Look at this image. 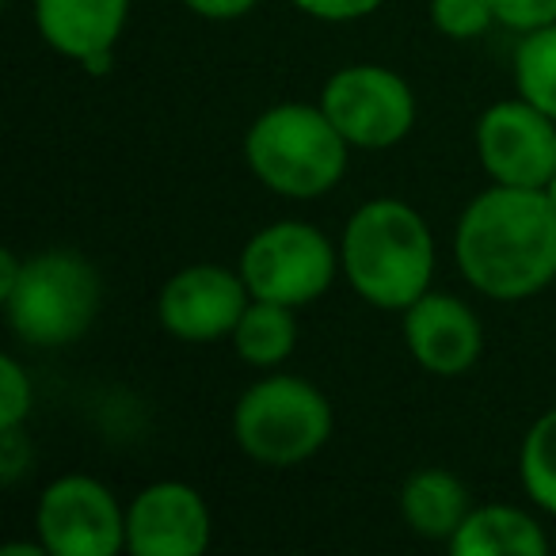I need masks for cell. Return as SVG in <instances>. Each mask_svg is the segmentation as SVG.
<instances>
[{"instance_id": "obj_14", "label": "cell", "mask_w": 556, "mask_h": 556, "mask_svg": "<svg viewBox=\"0 0 556 556\" xmlns=\"http://www.w3.org/2000/svg\"><path fill=\"white\" fill-rule=\"evenodd\" d=\"M469 510V488L442 465L416 469L401 488V518L424 541H446L450 545V538L462 530Z\"/></svg>"}, {"instance_id": "obj_13", "label": "cell", "mask_w": 556, "mask_h": 556, "mask_svg": "<svg viewBox=\"0 0 556 556\" xmlns=\"http://www.w3.org/2000/svg\"><path fill=\"white\" fill-rule=\"evenodd\" d=\"M130 20V0H35V27L54 54L85 65L115 54Z\"/></svg>"}, {"instance_id": "obj_7", "label": "cell", "mask_w": 556, "mask_h": 556, "mask_svg": "<svg viewBox=\"0 0 556 556\" xmlns=\"http://www.w3.org/2000/svg\"><path fill=\"white\" fill-rule=\"evenodd\" d=\"M317 103L351 149H393L416 126V96L389 65H343L325 80Z\"/></svg>"}, {"instance_id": "obj_2", "label": "cell", "mask_w": 556, "mask_h": 556, "mask_svg": "<svg viewBox=\"0 0 556 556\" xmlns=\"http://www.w3.org/2000/svg\"><path fill=\"white\" fill-rule=\"evenodd\" d=\"M340 275L366 305L404 313L431 290L434 237L427 217L401 199H370L348 217Z\"/></svg>"}, {"instance_id": "obj_5", "label": "cell", "mask_w": 556, "mask_h": 556, "mask_svg": "<svg viewBox=\"0 0 556 556\" xmlns=\"http://www.w3.org/2000/svg\"><path fill=\"white\" fill-rule=\"evenodd\" d=\"M0 302L27 348H70L100 313V270L73 248H47L24 260V275Z\"/></svg>"}, {"instance_id": "obj_21", "label": "cell", "mask_w": 556, "mask_h": 556, "mask_svg": "<svg viewBox=\"0 0 556 556\" xmlns=\"http://www.w3.org/2000/svg\"><path fill=\"white\" fill-rule=\"evenodd\" d=\"M492 4L495 20L518 35L556 24V0H492Z\"/></svg>"}, {"instance_id": "obj_18", "label": "cell", "mask_w": 556, "mask_h": 556, "mask_svg": "<svg viewBox=\"0 0 556 556\" xmlns=\"http://www.w3.org/2000/svg\"><path fill=\"white\" fill-rule=\"evenodd\" d=\"M515 88L522 100L556 118V24L526 31L515 50Z\"/></svg>"}, {"instance_id": "obj_16", "label": "cell", "mask_w": 556, "mask_h": 556, "mask_svg": "<svg viewBox=\"0 0 556 556\" xmlns=\"http://www.w3.org/2000/svg\"><path fill=\"white\" fill-rule=\"evenodd\" d=\"M294 313L298 309H290V305L267 302V298H252L229 336L240 363L255 366V370H275V366L287 363L298 348Z\"/></svg>"}, {"instance_id": "obj_10", "label": "cell", "mask_w": 556, "mask_h": 556, "mask_svg": "<svg viewBox=\"0 0 556 556\" xmlns=\"http://www.w3.org/2000/svg\"><path fill=\"white\" fill-rule=\"evenodd\" d=\"M252 302L244 275L222 263H191L176 270L156 294V320L179 343L229 340Z\"/></svg>"}, {"instance_id": "obj_17", "label": "cell", "mask_w": 556, "mask_h": 556, "mask_svg": "<svg viewBox=\"0 0 556 556\" xmlns=\"http://www.w3.org/2000/svg\"><path fill=\"white\" fill-rule=\"evenodd\" d=\"M518 480H522V492L533 500V507L556 518V408L541 412L530 424V431L522 434Z\"/></svg>"}, {"instance_id": "obj_23", "label": "cell", "mask_w": 556, "mask_h": 556, "mask_svg": "<svg viewBox=\"0 0 556 556\" xmlns=\"http://www.w3.org/2000/svg\"><path fill=\"white\" fill-rule=\"evenodd\" d=\"M31 469V439L24 427H0V484L12 488Z\"/></svg>"}, {"instance_id": "obj_19", "label": "cell", "mask_w": 556, "mask_h": 556, "mask_svg": "<svg viewBox=\"0 0 556 556\" xmlns=\"http://www.w3.org/2000/svg\"><path fill=\"white\" fill-rule=\"evenodd\" d=\"M431 24L446 39L472 42L500 20H495L492 0H431Z\"/></svg>"}, {"instance_id": "obj_20", "label": "cell", "mask_w": 556, "mask_h": 556, "mask_svg": "<svg viewBox=\"0 0 556 556\" xmlns=\"http://www.w3.org/2000/svg\"><path fill=\"white\" fill-rule=\"evenodd\" d=\"M35 408V389L16 355L0 358V427H24Z\"/></svg>"}, {"instance_id": "obj_1", "label": "cell", "mask_w": 556, "mask_h": 556, "mask_svg": "<svg viewBox=\"0 0 556 556\" xmlns=\"http://www.w3.org/2000/svg\"><path fill=\"white\" fill-rule=\"evenodd\" d=\"M457 270L492 302H526L556 282V206L533 187L492 184L462 210Z\"/></svg>"}, {"instance_id": "obj_6", "label": "cell", "mask_w": 556, "mask_h": 556, "mask_svg": "<svg viewBox=\"0 0 556 556\" xmlns=\"http://www.w3.org/2000/svg\"><path fill=\"white\" fill-rule=\"evenodd\" d=\"M237 267L252 298L302 309L332 290L340 248L309 222H270L252 232Z\"/></svg>"}, {"instance_id": "obj_15", "label": "cell", "mask_w": 556, "mask_h": 556, "mask_svg": "<svg viewBox=\"0 0 556 556\" xmlns=\"http://www.w3.org/2000/svg\"><path fill=\"white\" fill-rule=\"evenodd\" d=\"M454 556H545L548 533L533 515L507 503L472 507L462 530L450 538Z\"/></svg>"}, {"instance_id": "obj_3", "label": "cell", "mask_w": 556, "mask_h": 556, "mask_svg": "<svg viewBox=\"0 0 556 556\" xmlns=\"http://www.w3.org/2000/svg\"><path fill=\"white\" fill-rule=\"evenodd\" d=\"M348 138L320 103H275L244 130L248 172L282 199H325L348 172Z\"/></svg>"}, {"instance_id": "obj_4", "label": "cell", "mask_w": 556, "mask_h": 556, "mask_svg": "<svg viewBox=\"0 0 556 556\" xmlns=\"http://www.w3.org/2000/svg\"><path fill=\"white\" fill-rule=\"evenodd\" d=\"M332 431V401L294 374H267L252 381L232 408V442L240 454L267 469H290L317 457Z\"/></svg>"}, {"instance_id": "obj_8", "label": "cell", "mask_w": 556, "mask_h": 556, "mask_svg": "<svg viewBox=\"0 0 556 556\" xmlns=\"http://www.w3.org/2000/svg\"><path fill=\"white\" fill-rule=\"evenodd\" d=\"M35 526L50 556H115L126 548L123 503L88 472L50 480L35 507Z\"/></svg>"}, {"instance_id": "obj_12", "label": "cell", "mask_w": 556, "mask_h": 556, "mask_svg": "<svg viewBox=\"0 0 556 556\" xmlns=\"http://www.w3.org/2000/svg\"><path fill=\"white\" fill-rule=\"evenodd\" d=\"M401 328L408 355L434 378H462L484 355V325L454 294L427 290L401 313Z\"/></svg>"}, {"instance_id": "obj_26", "label": "cell", "mask_w": 556, "mask_h": 556, "mask_svg": "<svg viewBox=\"0 0 556 556\" xmlns=\"http://www.w3.org/2000/svg\"><path fill=\"white\" fill-rule=\"evenodd\" d=\"M545 194H548V202H553V206H556V172H553V179H548Z\"/></svg>"}, {"instance_id": "obj_9", "label": "cell", "mask_w": 556, "mask_h": 556, "mask_svg": "<svg viewBox=\"0 0 556 556\" xmlns=\"http://www.w3.org/2000/svg\"><path fill=\"white\" fill-rule=\"evenodd\" d=\"M477 161L492 184L545 191L556 172V118L530 100H500L477 118Z\"/></svg>"}, {"instance_id": "obj_11", "label": "cell", "mask_w": 556, "mask_h": 556, "mask_svg": "<svg viewBox=\"0 0 556 556\" xmlns=\"http://www.w3.org/2000/svg\"><path fill=\"white\" fill-rule=\"evenodd\" d=\"M214 538V518L199 488L156 480L126 507V548L134 556H202Z\"/></svg>"}, {"instance_id": "obj_25", "label": "cell", "mask_w": 556, "mask_h": 556, "mask_svg": "<svg viewBox=\"0 0 556 556\" xmlns=\"http://www.w3.org/2000/svg\"><path fill=\"white\" fill-rule=\"evenodd\" d=\"M20 275H24V260H20V255L12 252V248H4V252H0V298H4L12 287H16Z\"/></svg>"}, {"instance_id": "obj_24", "label": "cell", "mask_w": 556, "mask_h": 556, "mask_svg": "<svg viewBox=\"0 0 556 556\" xmlns=\"http://www.w3.org/2000/svg\"><path fill=\"white\" fill-rule=\"evenodd\" d=\"M179 4L210 24H232V20H244L260 0H179Z\"/></svg>"}, {"instance_id": "obj_22", "label": "cell", "mask_w": 556, "mask_h": 556, "mask_svg": "<svg viewBox=\"0 0 556 556\" xmlns=\"http://www.w3.org/2000/svg\"><path fill=\"white\" fill-rule=\"evenodd\" d=\"M290 4L320 24H355V20L374 16L386 0H290Z\"/></svg>"}]
</instances>
